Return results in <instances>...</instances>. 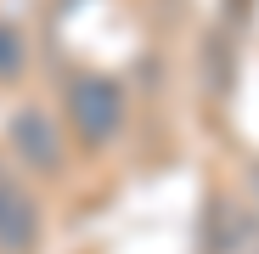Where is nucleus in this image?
<instances>
[{"label": "nucleus", "instance_id": "nucleus-5", "mask_svg": "<svg viewBox=\"0 0 259 254\" xmlns=\"http://www.w3.org/2000/svg\"><path fill=\"white\" fill-rule=\"evenodd\" d=\"M23 62H28V51H23V34L0 17V85H12L17 74H23Z\"/></svg>", "mask_w": 259, "mask_h": 254}, {"label": "nucleus", "instance_id": "nucleus-3", "mask_svg": "<svg viewBox=\"0 0 259 254\" xmlns=\"http://www.w3.org/2000/svg\"><path fill=\"white\" fill-rule=\"evenodd\" d=\"M12 147L28 169H39V175H57L62 169V136H57V124L39 113V107H23L12 119Z\"/></svg>", "mask_w": 259, "mask_h": 254}, {"label": "nucleus", "instance_id": "nucleus-2", "mask_svg": "<svg viewBox=\"0 0 259 254\" xmlns=\"http://www.w3.org/2000/svg\"><path fill=\"white\" fill-rule=\"evenodd\" d=\"M34 243H39V209L28 187L0 164V254H34Z\"/></svg>", "mask_w": 259, "mask_h": 254}, {"label": "nucleus", "instance_id": "nucleus-4", "mask_svg": "<svg viewBox=\"0 0 259 254\" xmlns=\"http://www.w3.org/2000/svg\"><path fill=\"white\" fill-rule=\"evenodd\" d=\"M208 237V254H259V215L242 203H214Z\"/></svg>", "mask_w": 259, "mask_h": 254}, {"label": "nucleus", "instance_id": "nucleus-1", "mask_svg": "<svg viewBox=\"0 0 259 254\" xmlns=\"http://www.w3.org/2000/svg\"><path fill=\"white\" fill-rule=\"evenodd\" d=\"M68 119H73L79 141L107 147V141L124 130V91H118L107 74H79V79L68 85Z\"/></svg>", "mask_w": 259, "mask_h": 254}]
</instances>
